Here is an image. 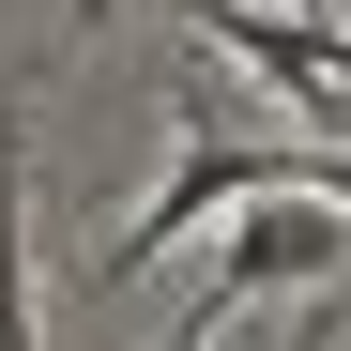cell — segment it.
Returning <instances> with one entry per match:
<instances>
[{"label":"cell","mask_w":351,"mask_h":351,"mask_svg":"<svg viewBox=\"0 0 351 351\" xmlns=\"http://www.w3.org/2000/svg\"><path fill=\"white\" fill-rule=\"evenodd\" d=\"M0 351H31V184H16V123H0Z\"/></svg>","instance_id":"4"},{"label":"cell","mask_w":351,"mask_h":351,"mask_svg":"<svg viewBox=\"0 0 351 351\" xmlns=\"http://www.w3.org/2000/svg\"><path fill=\"white\" fill-rule=\"evenodd\" d=\"M275 184H306V153H275V138H184L168 153V184L123 214V245H107V275H138V260H168L184 229H214V214H245V199H275Z\"/></svg>","instance_id":"2"},{"label":"cell","mask_w":351,"mask_h":351,"mask_svg":"<svg viewBox=\"0 0 351 351\" xmlns=\"http://www.w3.org/2000/svg\"><path fill=\"white\" fill-rule=\"evenodd\" d=\"M336 260H351V214H336V199H306V184L245 199V214H229V245H214V275H199V336L245 321L260 290H336Z\"/></svg>","instance_id":"1"},{"label":"cell","mask_w":351,"mask_h":351,"mask_svg":"<svg viewBox=\"0 0 351 351\" xmlns=\"http://www.w3.org/2000/svg\"><path fill=\"white\" fill-rule=\"evenodd\" d=\"M199 351H214V336H199Z\"/></svg>","instance_id":"6"},{"label":"cell","mask_w":351,"mask_h":351,"mask_svg":"<svg viewBox=\"0 0 351 351\" xmlns=\"http://www.w3.org/2000/svg\"><path fill=\"white\" fill-rule=\"evenodd\" d=\"M77 31H107V0H77Z\"/></svg>","instance_id":"5"},{"label":"cell","mask_w":351,"mask_h":351,"mask_svg":"<svg viewBox=\"0 0 351 351\" xmlns=\"http://www.w3.org/2000/svg\"><path fill=\"white\" fill-rule=\"evenodd\" d=\"M184 31L214 46V62H245V77H275V92H306V107H336V92H351V31H336V16H275V0H184Z\"/></svg>","instance_id":"3"}]
</instances>
